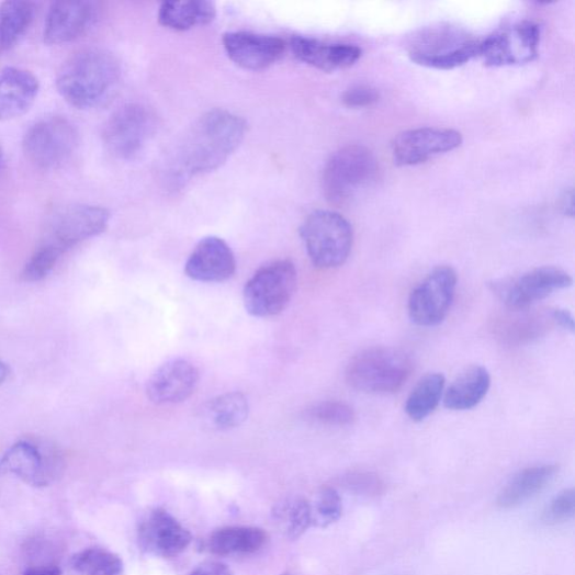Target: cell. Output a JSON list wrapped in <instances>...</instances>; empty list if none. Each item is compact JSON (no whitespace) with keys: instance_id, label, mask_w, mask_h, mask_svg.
I'll use <instances>...</instances> for the list:
<instances>
[{"instance_id":"15","label":"cell","mask_w":575,"mask_h":575,"mask_svg":"<svg viewBox=\"0 0 575 575\" xmlns=\"http://www.w3.org/2000/svg\"><path fill=\"white\" fill-rule=\"evenodd\" d=\"M462 134L452 128L419 127L399 133L393 144L394 161L399 167H413L458 149Z\"/></svg>"},{"instance_id":"10","label":"cell","mask_w":575,"mask_h":575,"mask_svg":"<svg viewBox=\"0 0 575 575\" xmlns=\"http://www.w3.org/2000/svg\"><path fill=\"white\" fill-rule=\"evenodd\" d=\"M157 128L158 119L150 108L138 103L126 104L109 119L103 139L111 155L131 160L147 148Z\"/></svg>"},{"instance_id":"32","label":"cell","mask_w":575,"mask_h":575,"mask_svg":"<svg viewBox=\"0 0 575 575\" xmlns=\"http://www.w3.org/2000/svg\"><path fill=\"white\" fill-rule=\"evenodd\" d=\"M306 418L325 426L342 427L354 422L356 413L346 403L327 401L311 406L306 410Z\"/></svg>"},{"instance_id":"7","label":"cell","mask_w":575,"mask_h":575,"mask_svg":"<svg viewBox=\"0 0 575 575\" xmlns=\"http://www.w3.org/2000/svg\"><path fill=\"white\" fill-rule=\"evenodd\" d=\"M377 173L373 153L363 146H348L331 155L323 171L324 195L331 205L347 204Z\"/></svg>"},{"instance_id":"3","label":"cell","mask_w":575,"mask_h":575,"mask_svg":"<svg viewBox=\"0 0 575 575\" xmlns=\"http://www.w3.org/2000/svg\"><path fill=\"white\" fill-rule=\"evenodd\" d=\"M481 40L463 27L438 23L418 31L408 42L407 53L418 66L451 70L477 57Z\"/></svg>"},{"instance_id":"9","label":"cell","mask_w":575,"mask_h":575,"mask_svg":"<svg viewBox=\"0 0 575 575\" xmlns=\"http://www.w3.org/2000/svg\"><path fill=\"white\" fill-rule=\"evenodd\" d=\"M79 146V132L66 117L38 121L25 134L23 150L27 160L40 169H57L68 162Z\"/></svg>"},{"instance_id":"34","label":"cell","mask_w":575,"mask_h":575,"mask_svg":"<svg viewBox=\"0 0 575 575\" xmlns=\"http://www.w3.org/2000/svg\"><path fill=\"white\" fill-rule=\"evenodd\" d=\"M55 251L38 246L26 263L22 279L26 282H37L49 275L60 260Z\"/></svg>"},{"instance_id":"38","label":"cell","mask_w":575,"mask_h":575,"mask_svg":"<svg viewBox=\"0 0 575 575\" xmlns=\"http://www.w3.org/2000/svg\"><path fill=\"white\" fill-rule=\"evenodd\" d=\"M189 575H233L230 568L221 562H207L200 565Z\"/></svg>"},{"instance_id":"14","label":"cell","mask_w":575,"mask_h":575,"mask_svg":"<svg viewBox=\"0 0 575 575\" xmlns=\"http://www.w3.org/2000/svg\"><path fill=\"white\" fill-rule=\"evenodd\" d=\"M573 284L572 277L556 267H542L518 279L495 283V293L514 311H521Z\"/></svg>"},{"instance_id":"28","label":"cell","mask_w":575,"mask_h":575,"mask_svg":"<svg viewBox=\"0 0 575 575\" xmlns=\"http://www.w3.org/2000/svg\"><path fill=\"white\" fill-rule=\"evenodd\" d=\"M35 15V4L11 0L0 4V56L7 54L25 35Z\"/></svg>"},{"instance_id":"8","label":"cell","mask_w":575,"mask_h":575,"mask_svg":"<svg viewBox=\"0 0 575 575\" xmlns=\"http://www.w3.org/2000/svg\"><path fill=\"white\" fill-rule=\"evenodd\" d=\"M110 219V212L101 206H66L47 219L38 246L63 257L79 244L105 232Z\"/></svg>"},{"instance_id":"22","label":"cell","mask_w":575,"mask_h":575,"mask_svg":"<svg viewBox=\"0 0 575 575\" xmlns=\"http://www.w3.org/2000/svg\"><path fill=\"white\" fill-rule=\"evenodd\" d=\"M40 83L30 71L9 67L0 71V121L24 115L35 103Z\"/></svg>"},{"instance_id":"4","label":"cell","mask_w":575,"mask_h":575,"mask_svg":"<svg viewBox=\"0 0 575 575\" xmlns=\"http://www.w3.org/2000/svg\"><path fill=\"white\" fill-rule=\"evenodd\" d=\"M411 372V359L404 351L373 347L360 351L350 360L346 380L358 392L388 395L401 391Z\"/></svg>"},{"instance_id":"2","label":"cell","mask_w":575,"mask_h":575,"mask_svg":"<svg viewBox=\"0 0 575 575\" xmlns=\"http://www.w3.org/2000/svg\"><path fill=\"white\" fill-rule=\"evenodd\" d=\"M121 75V65L113 54L89 47L65 63L57 77V88L71 106L91 110L111 99Z\"/></svg>"},{"instance_id":"23","label":"cell","mask_w":575,"mask_h":575,"mask_svg":"<svg viewBox=\"0 0 575 575\" xmlns=\"http://www.w3.org/2000/svg\"><path fill=\"white\" fill-rule=\"evenodd\" d=\"M269 541L266 531L253 526H228L212 533L207 550L218 556L250 555L262 550Z\"/></svg>"},{"instance_id":"6","label":"cell","mask_w":575,"mask_h":575,"mask_svg":"<svg viewBox=\"0 0 575 575\" xmlns=\"http://www.w3.org/2000/svg\"><path fill=\"white\" fill-rule=\"evenodd\" d=\"M298 283L295 264L277 260L261 267L246 283L244 302L247 312L260 318L273 317L290 306Z\"/></svg>"},{"instance_id":"41","label":"cell","mask_w":575,"mask_h":575,"mask_svg":"<svg viewBox=\"0 0 575 575\" xmlns=\"http://www.w3.org/2000/svg\"><path fill=\"white\" fill-rule=\"evenodd\" d=\"M572 190L568 191V193L565 194V198L563 199V210H564V213L567 215V216H571L573 215V201H572Z\"/></svg>"},{"instance_id":"33","label":"cell","mask_w":575,"mask_h":575,"mask_svg":"<svg viewBox=\"0 0 575 575\" xmlns=\"http://www.w3.org/2000/svg\"><path fill=\"white\" fill-rule=\"evenodd\" d=\"M313 507L314 525L327 527L338 521L343 511L342 499L337 491L325 487L320 491L315 507Z\"/></svg>"},{"instance_id":"27","label":"cell","mask_w":575,"mask_h":575,"mask_svg":"<svg viewBox=\"0 0 575 575\" xmlns=\"http://www.w3.org/2000/svg\"><path fill=\"white\" fill-rule=\"evenodd\" d=\"M250 405L247 397L237 392L219 395L202 409V418L207 427L226 431L241 426L249 417Z\"/></svg>"},{"instance_id":"29","label":"cell","mask_w":575,"mask_h":575,"mask_svg":"<svg viewBox=\"0 0 575 575\" xmlns=\"http://www.w3.org/2000/svg\"><path fill=\"white\" fill-rule=\"evenodd\" d=\"M444 387L446 377L442 373H428L422 376L407 398V416L417 422L426 419L438 408Z\"/></svg>"},{"instance_id":"21","label":"cell","mask_w":575,"mask_h":575,"mask_svg":"<svg viewBox=\"0 0 575 575\" xmlns=\"http://www.w3.org/2000/svg\"><path fill=\"white\" fill-rule=\"evenodd\" d=\"M292 50L300 61L324 72L348 69L362 57V50L358 45L327 43L307 36L293 37Z\"/></svg>"},{"instance_id":"43","label":"cell","mask_w":575,"mask_h":575,"mask_svg":"<svg viewBox=\"0 0 575 575\" xmlns=\"http://www.w3.org/2000/svg\"><path fill=\"white\" fill-rule=\"evenodd\" d=\"M5 164H7L5 155L2 148H0V171L3 170V168L5 167Z\"/></svg>"},{"instance_id":"19","label":"cell","mask_w":575,"mask_h":575,"mask_svg":"<svg viewBox=\"0 0 575 575\" xmlns=\"http://www.w3.org/2000/svg\"><path fill=\"white\" fill-rule=\"evenodd\" d=\"M236 271L234 252L223 238L208 236L202 239L189 256L185 274L200 282H224Z\"/></svg>"},{"instance_id":"12","label":"cell","mask_w":575,"mask_h":575,"mask_svg":"<svg viewBox=\"0 0 575 575\" xmlns=\"http://www.w3.org/2000/svg\"><path fill=\"white\" fill-rule=\"evenodd\" d=\"M59 450L50 443L24 439L13 444L0 460V469L21 478L25 484L49 486L61 469Z\"/></svg>"},{"instance_id":"13","label":"cell","mask_w":575,"mask_h":575,"mask_svg":"<svg viewBox=\"0 0 575 575\" xmlns=\"http://www.w3.org/2000/svg\"><path fill=\"white\" fill-rule=\"evenodd\" d=\"M456 284L458 275L453 268L441 266L431 271L409 296L410 319L421 327L440 325L451 309Z\"/></svg>"},{"instance_id":"16","label":"cell","mask_w":575,"mask_h":575,"mask_svg":"<svg viewBox=\"0 0 575 575\" xmlns=\"http://www.w3.org/2000/svg\"><path fill=\"white\" fill-rule=\"evenodd\" d=\"M193 535L165 509L150 510L138 527V542L148 553L160 557H174L188 549Z\"/></svg>"},{"instance_id":"26","label":"cell","mask_w":575,"mask_h":575,"mask_svg":"<svg viewBox=\"0 0 575 575\" xmlns=\"http://www.w3.org/2000/svg\"><path fill=\"white\" fill-rule=\"evenodd\" d=\"M217 15L216 5L206 0L165 2L159 10V22L172 31L183 32L212 23Z\"/></svg>"},{"instance_id":"44","label":"cell","mask_w":575,"mask_h":575,"mask_svg":"<svg viewBox=\"0 0 575 575\" xmlns=\"http://www.w3.org/2000/svg\"><path fill=\"white\" fill-rule=\"evenodd\" d=\"M283 575H293V574H283Z\"/></svg>"},{"instance_id":"20","label":"cell","mask_w":575,"mask_h":575,"mask_svg":"<svg viewBox=\"0 0 575 575\" xmlns=\"http://www.w3.org/2000/svg\"><path fill=\"white\" fill-rule=\"evenodd\" d=\"M98 18V9L83 0L54 3L46 16L44 42L59 45L72 42L82 36Z\"/></svg>"},{"instance_id":"35","label":"cell","mask_w":575,"mask_h":575,"mask_svg":"<svg viewBox=\"0 0 575 575\" xmlns=\"http://www.w3.org/2000/svg\"><path fill=\"white\" fill-rule=\"evenodd\" d=\"M575 512V492L573 488L566 489L557 495L548 509L543 518L548 523H557L571 519Z\"/></svg>"},{"instance_id":"40","label":"cell","mask_w":575,"mask_h":575,"mask_svg":"<svg viewBox=\"0 0 575 575\" xmlns=\"http://www.w3.org/2000/svg\"><path fill=\"white\" fill-rule=\"evenodd\" d=\"M23 575H63V571L56 565H42L27 568Z\"/></svg>"},{"instance_id":"5","label":"cell","mask_w":575,"mask_h":575,"mask_svg":"<svg viewBox=\"0 0 575 575\" xmlns=\"http://www.w3.org/2000/svg\"><path fill=\"white\" fill-rule=\"evenodd\" d=\"M301 237L311 261L319 269L341 267L353 247L351 224L331 211L312 213L301 227Z\"/></svg>"},{"instance_id":"30","label":"cell","mask_w":575,"mask_h":575,"mask_svg":"<svg viewBox=\"0 0 575 575\" xmlns=\"http://www.w3.org/2000/svg\"><path fill=\"white\" fill-rule=\"evenodd\" d=\"M274 518L282 532L292 540L300 539L314 526L312 504L303 498L279 504L274 509Z\"/></svg>"},{"instance_id":"17","label":"cell","mask_w":575,"mask_h":575,"mask_svg":"<svg viewBox=\"0 0 575 575\" xmlns=\"http://www.w3.org/2000/svg\"><path fill=\"white\" fill-rule=\"evenodd\" d=\"M223 46L228 58L238 67L261 71L283 57L286 45L278 36L239 31L224 34Z\"/></svg>"},{"instance_id":"37","label":"cell","mask_w":575,"mask_h":575,"mask_svg":"<svg viewBox=\"0 0 575 575\" xmlns=\"http://www.w3.org/2000/svg\"><path fill=\"white\" fill-rule=\"evenodd\" d=\"M345 482L351 489L365 495H377L383 489L381 478L372 472L349 473Z\"/></svg>"},{"instance_id":"11","label":"cell","mask_w":575,"mask_h":575,"mask_svg":"<svg viewBox=\"0 0 575 575\" xmlns=\"http://www.w3.org/2000/svg\"><path fill=\"white\" fill-rule=\"evenodd\" d=\"M540 41L539 25L531 21H522L481 41L477 57H481L487 67L530 64L539 55Z\"/></svg>"},{"instance_id":"18","label":"cell","mask_w":575,"mask_h":575,"mask_svg":"<svg viewBox=\"0 0 575 575\" xmlns=\"http://www.w3.org/2000/svg\"><path fill=\"white\" fill-rule=\"evenodd\" d=\"M201 374L194 363L174 359L159 367L147 383L148 398L156 405L185 402L199 387Z\"/></svg>"},{"instance_id":"24","label":"cell","mask_w":575,"mask_h":575,"mask_svg":"<svg viewBox=\"0 0 575 575\" xmlns=\"http://www.w3.org/2000/svg\"><path fill=\"white\" fill-rule=\"evenodd\" d=\"M492 386V376L482 365H472L463 371L449 387L444 406L451 410H467L481 404Z\"/></svg>"},{"instance_id":"36","label":"cell","mask_w":575,"mask_h":575,"mask_svg":"<svg viewBox=\"0 0 575 575\" xmlns=\"http://www.w3.org/2000/svg\"><path fill=\"white\" fill-rule=\"evenodd\" d=\"M379 99V91L367 84L353 86L346 90L342 95L343 104L350 109L370 108L377 103Z\"/></svg>"},{"instance_id":"1","label":"cell","mask_w":575,"mask_h":575,"mask_svg":"<svg viewBox=\"0 0 575 575\" xmlns=\"http://www.w3.org/2000/svg\"><path fill=\"white\" fill-rule=\"evenodd\" d=\"M248 131L245 119L225 110L204 114L187 132L171 156L170 181L181 184L221 168L241 146Z\"/></svg>"},{"instance_id":"31","label":"cell","mask_w":575,"mask_h":575,"mask_svg":"<svg viewBox=\"0 0 575 575\" xmlns=\"http://www.w3.org/2000/svg\"><path fill=\"white\" fill-rule=\"evenodd\" d=\"M75 575H124L123 560L102 548H89L75 554L70 562Z\"/></svg>"},{"instance_id":"25","label":"cell","mask_w":575,"mask_h":575,"mask_svg":"<svg viewBox=\"0 0 575 575\" xmlns=\"http://www.w3.org/2000/svg\"><path fill=\"white\" fill-rule=\"evenodd\" d=\"M559 471L555 464L527 467L516 474L498 497L501 508H512L541 493Z\"/></svg>"},{"instance_id":"42","label":"cell","mask_w":575,"mask_h":575,"mask_svg":"<svg viewBox=\"0 0 575 575\" xmlns=\"http://www.w3.org/2000/svg\"><path fill=\"white\" fill-rule=\"evenodd\" d=\"M9 374V365L4 361L0 360V385H2V383L8 379Z\"/></svg>"},{"instance_id":"39","label":"cell","mask_w":575,"mask_h":575,"mask_svg":"<svg viewBox=\"0 0 575 575\" xmlns=\"http://www.w3.org/2000/svg\"><path fill=\"white\" fill-rule=\"evenodd\" d=\"M552 319L564 329L574 332L575 324L572 314L566 309H555L552 313Z\"/></svg>"}]
</instances>
